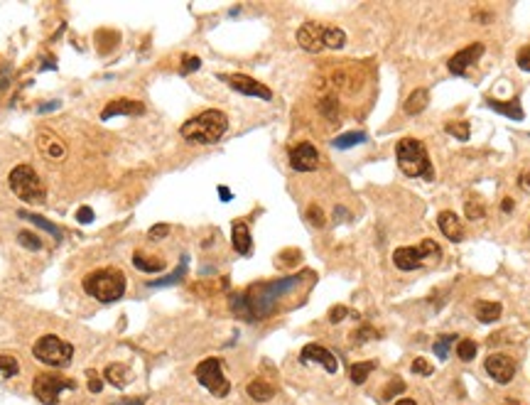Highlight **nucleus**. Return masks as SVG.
<instances>
[{
  "instance_id": "f257e3e1",
  "label": "nucleus",
  "mask_w": 530,
  "mask_h": 405,
  "mask_svg": "<svg viewBox=\"0 0 530 405\" xmlns=\"http://www.w3.org/2000/svg\"><path fill=\"white\" fill-rule=\"evenodd\" d=\"M300 285V275L292 278H282V280H273V282H263V285H256V288L245 290V293H239L231 297V310L236 317L248 319V322H256V319H263L273 315L278 310V302L285 297L287 293Z\"/></svg>"
},
{
  "instance_id": "f03ea898",
  "label": "nucleus",
  "mask_w": 530,
  "mask_h": 405,
  "mask_svg": "<svg viewBox=\"0 0 530 405\" xmlns=\"http://www.w3.org/2000/svg\"><path fill=\"white\" fill-rule=\"evenodd\" d=\"M226 130H228L226 113L211 108V111H204L199 113V116L189 118L180 128V135L186 143H192V145H214V143H219L226 135Z\"/></svg>"
},
{
  "instance_id": "7ed1b4c3",
  "label": "nucleus",
  "mask_w": 530,
  "mask_h": 405,
  "mask_svg": "<svg viewBox=\"0 0 530 405\" xmlns=\"http://www.w3.org/2000/svg\"><path fill=\"white\" fill-rule=\"evenodd\" d=\"M396 160L402 175L408 177H422L427 182L435 180V167L430 162L427 147L415 138H402L396 147Z\"/></svg>"
},
{
  "instance_id": "20e7f679",
  "label": "nucleus",
  "mask_w": 530,
  "mask_h": 405,
  "mask_svg": "<svg viewBox=\"0 0 530 405\" xmlns=\"http://www.w3.org/2000/svg\"><path fill=\"white\" fill-rule=\"evenodd\" d=\"M84 290L93 299L108 305V302H116V299H121L125 295V275L118 268L93 270V273H88L84 278Z\"/></svg>"
},
{
  "instance_id": "39448f33",
  "label": "nucleus",
  "mask_w": 530,
  "mask_h": 405,
  "mask_svg": "<svg viewBox=\"0 0 530 405\" xmlns=\"http://www.w3.org/2000/svg\"><path fill=\"white\" fill-rule=\"evenodd\" d=\"M8 184H10L12 194L18 199L27 201V204H42L47 199V187L40 180V175L35 172V167L29 164H18L12 167L10 177H8Z\"/></svg>"
},
{
  "instance_id": "423d86ee",
  "label": "nucleus",
  "mask_w": 530,
  "mask_h": 405,
  "mask_svg": "<svg viewBox=\"0 0 530 405\" xmlns=\"http://www.w3.org/2000/svg\"><path fill=\"white\" fill-rule=\"evenodd\" d=\"M32 354H35V358H40L42 364L54 366V369H64V366H69L71 356H74V347L54 334H45L35 341Z\"/></svg>"
},
{
  "instance_id": "0eeeda50",
  "label": "nucleus",
  "mask_w": 530,
  "mask_h": 405,
  "mask_svg": "<svg viewBox=\"0 0 530 405\" xmlns=\"http://www.w3.org/2000/svg\"><path fill=\"white\" fill-rule=\"evenodd\" d=\"M194 376H197V381L202 383L211 395H216V398H226L228 391H231V383H228V378L224 376V364L219 358H204V361L194 369Z\"/></svg>"
},
{
  "instance_id": "6e6552de",
  "label": "nucleus",
  "mask_w": 530,
  "mask_h": 405,
  "mask_svg": "<svg viewBox=\"0 0 530 405\" xmlns=\"http://www.w3.org/2000/svg\"><path fill=\"white\" fill-rule=\"evenodd\" d=\"M62 391H76L74 378H64V376H59V373H40V376L32 381V393H35V398L45 405H57Z\"/></svg>"
},
{
  "instance_id": "1a4fd4ad",
  "label": "nucleus",
  "mask_w": 530,
  "mask_h": 405,
  "mask_svg": "<svg viewBox=\"0 0 530 405\" xmlns=\"http://www.w3.org/2000/svg\"><path fill=\"white\" fill-rule=\"evenodd\" d=\"M439 253H442V248H439L435 241H422L418 248L415 246L398 248V251L393 253V263H396V268H400V270H415V268H420V265H425L427 260H432V258L437 260Z\"/></svg>"
},
{
  "instance_id": "9d476101",
  "label": "nucleus",
  "mask_w": 530,
  "mask_h": 405,
  "mask_svg": "<svg viewBox=\"0 0 530 405\" xmlns=\"http://www.w3.org/2000/svg\"><path fill=\"white\" fill-rule=\"evenodd\" d=\"M221 82H226L233 91H239V94H243V96H253V99H261V101L273 99V91H270L265 84L245 77V74H221Z\"/></svg>"
},
{
  "instance_id": "9b49d317",
  "label": "nucleus",
  "mask_w": 530,
  "mask_h": 405,
  "mask_svg": "<svg viewBox=\"0 0 530 405\" xmlns=\"http://www.w3.org/2000/svg\"><path fill=\"white\" fill-rule=\"evenodd\" d=\"M324 35H326V25L304 23L302 27L298 29V42H300V47H302V49L317 54V52H322V49H326Z\"/></svg>"
},
{
  "instance_id": "f8f14e48",
  "label": "nucleus",
  "mask_w": 530,
  "mask_h": 405,
  "mask_svg": "<svg viewBox=\"0 0 530 405\" xmlns=\"http://www.w3.org/2000/svg\"><path fill=\"white\" fill-rule=\"evenodd\" d=\"M320 164V153L312 143H300L290 150V167L298 172H312Z\"/></svg>"
},
{
  "instance_id": "ddd939ff",
  "label": "nucleus",
  "mask_w": 530,
  "mask_h": 405,
  "mask_svg": "<svg viewBox=\"0 0 530 405\" xmlns=\"http://www.w3.org/2000/svg\"><path fill=\"white\" fill-rule=\"evenodd\" d=\"M486 373L494 378L496 383H511L516 376V361L506 354H491L486 358Z\"/></svg>"
},
{
  "instance_id": "4468645a",
  "label": "nucleus",
  "mask_w": 530,
  "mask_h": 405,
  "mask_svg": "<svg viewBox=\"0 0 530 405\" xmlns=\"http://www.w3.org/2000/svg\"><path fill=\"white\" fill-rule=\"evenodd\" d=\"M484 54V45H469V47H464V49H459V52L455 54V57L449 59L447 62V69L455 74V77H464L466 74V69L472 64H477L479 62V57Z\"/></svg>"
},
{
  "instance_id": "2eb2a0df",
  "label": "nucleus",
  "mask_w": 530,
  "mask_h": 405,
  "mask_svg": "<svg viewBox=\"0 0 530 405\" xmlns=\"http://www.w3.org/2000/svg\"><path fill=\"white\" fill-rule=\"evenodd\" d=\"M300 361H302V364H322L329 373H337V369H339L337 356H334L329 349L320 347V344H307V347L302 349V354H300Z\"/></svg>"
},
{
  "instance_id": "dca6fc26",
  "label": "nucleus",
  "mask_w": 530,
  "mask_h": 405,
  "mask_svg": "<svg viewBox=\"0 0 530 405\" xmlns=\"http://www.w3.org/2000/svg\"><path fill=\"white\" fill-rule=\"evenodd\" d=\"M37 147H40V153L45 155L47 160H52V162H62V160L67 158L64 143L59 140L57 135L47 133V130H42V133L37 135Z\"/></svg>"
},
{
  "instance_id": "f3484780",
  "label": "nucleus",
  "mask_w": 530,
  "mask_h": 405,
  "mask_svg": "<svg viewBox=\"0 0 530 405\" xmlns=\"http://www.w3.org/2000/svg\"><path fill=\"white\" fill-rule=\"evenodd\" d=\"M145 113V106L140 103V101H130V99H118V101H111L108 106L104 108L101 118L108 121L113 116H143Z\"/></svg>"
},
{
  "instance_id": "a211bd4d",
  "label": "nucleus",
  "mask_w": 530,
  "mask_h": 405,
  "mask_svg": "<svg viewBox=\"0 0 530 405\" xmlns=\"http://www.w3.org/2000/svg\"><path fill=\"white\" fill-rule=\"evenodd\" d=\"M231 243L236 248V253L241 256H251L253 251V238H251V229L245 221H233L231 223Z\"/></svg>"
},
{
  "instance_id": "6ab92c4d",
  "label": "nucleus",
  "mask_w": 530,
  "mask_h": 405,
  "mask_svg": "<svg viewBox=\"0 0 530 405\" xmlns=\"http://www.w3.org/2000/svg\"><path fill=\"white\" fill-rule=\"evenodd\" d=\"M437 223H439V231L447 236L449 241H455V243L464 241V229H461V221L457 219L455 212H442L437 219Z\"/></svg>"
},
{
  "instance_id": "aec40b11",
  "label": "nucleus",
  "mask_w": 530,
  "mask_h": 405,
  "mask_svg": "<svg viewBox=\"0 0 530 405\" xmlns=\"http://www.w3.org/2000/svg\"><path fill=\"white\" fill-rule=\"evenodd\" d=\"M427 103H430V94H427L425 88H418V91H413V94L408 96V101H405V113L418 116V113L425 111Z\"/></svg>"
},
{
  "instance_id": "412c9836",
  "label": "nucleus",
  "mask_w": 530,
  "mask_h": 405,
  "mask_svg": "<svg viewBox=\"0 0 530 405\" xmlns=\"http://www.w3.org/2000/svg\"><path fill=\"white\" fill-rule=\"evenodd\" d=\"M477 319L479 322H484V324H491V322H496V319L501 317V312H503V307L498 305V302H477Z\"/></svg>"
},
{
  "instance_id": "4be33fe9",
  "label": "nucleus",
  "mask_w": 530,
  "mask_h": 405,
  "mask_svg": "<svg viewBox=\"0 0 530 405\" xmlns=\"http://www.w3.org/2000/svg\"><path fill=\"white\" fill-rule=\"evenodd\" d=\"M486 106L494 108V111H498V113H503L506 118H513V121H520V118H523V108H520L518 101H508V103H503V101L489 99L486 101Z\"/></svg>"
},
{
  "instance_id": "5701e85b",
  "label": "nucleus",
  "mask_w": 530,
  "mask_h": 405,
  "mask_svg": "<svg viewBox=\"0 0 530 405\" xmlns=\"http://www.w3.org/2000/svg\"><path fill=\"white\" fill-rule=\"evenodd\" d=\"M128 378H130V373L123 364H111V366H106V371H104V381L113 383L116 388H125Z\"/></svg>"
},
{
  "instance_id": "b1692460",
  "label": "nucleus",
  "mask_w": 530,
  "mask_h": 405,
  "mask_svg": "<svg viewBox=\"0 0 530 405\" xmlns=\"http://www.w3.org/2000/svg\"><path fill=\"white\" fill-rule=\"evenodd\" d=\"M18 217L25 219V221H29V223H35V226H40V229H45L47 234H52L54 241H59V238H62V229H59V226H54L52 221H47V219L37 217V214H29V212H18Z\"/></svg>"
},
{
  "instance_id": "393cba45",
  "label": "nucleus",
  "mask_w": 530,
  "mask_h": 405,
  "mask_svg": "<svg viewBox=\"0 0 530 405\" xmlns=\"http://www.w3.org/2000/svg\"><path fill=\"white\" fill-rule=\"evenodd\" d=\"M133 265L143 273H160L165 270V260L162 258H147L145 253H133Z\"/></svg>"
},
{
  "instance_id": "a878e982",
  "label": "nucleus",
  "mask_w": 530,
  "mask_h": 405,
  "mask_svg": "<svg viewBox=\"0 0 530 405\" xmlns=\"http://www.w3.org/2000/svg\"><path fill=\"white\" fill-rule=\"evenodd\" d=\"M248 395L253 400H258V403H265V400H270L275 395V388L265 381H253L248 383Z\"/></svg>"
},
{
  "instance_id": "bb28decb",
  "label": "nucleus",
  "mask_w": 530,
  "mask_h": 405,
  "mask_svg": "<svg viewBox=\"0 0 530 405\" xmlns=\"http://www.w3.org/2000/svg\"><path fill=\"white\" fill-rule=\"evenodd\" d=\"M184 273H186V258H182L180 268H177L172 275L160 278V280H150V282H147V288H167V285H177V282L184 278Z\"/></svg>"
},
{
  "instance_id": "cd10ccee",
  "label": "nucleus",
  "mask_w": 530,
  "mask_h": 405,
  "mask_svg": "<svg viewBox=\"0 0 530 405\" xmlns=\"http://www.w3.org/2000/svg\"><path fill=\"white\" fill-rule=\"evenodd\" d=\"M361 143H366V135L363 133H344V135H337L332 145L337 147V150H349V147L361 145Z\"/></svg>"
},
{
  "instance_id": "c85d7f7f",
  "label": "nucleus",
  "mask_w": 530,
  "mask_h": 405,
  "mask_svg": "<svg viewBox=\"0 0 530 405\" xmlns=\"http://www.w3.org/2000/svg\"><path fill=\"white\" fill-rule=\"evenodd\" d=\"M373 369H376V364H373V361H361V364H354V366H351V371H349L351 381H354L356 386H361V383H366L368 373H371Z\"/></svg>"
},
{
  "instance_id": "c756f323",
  "label": "nucleus",
  "mask_w": 530,
  "mask_h": 405,
  "mask_svg": "<svg viewBox=\"0 0 530 405\" xmlns=\"http://www.w3.org/2000/svg\"><path fill=\"white\" fill-rule=\"evenodd\" d=\"M324 45H326V49H341V47H344V45H346V35H344V29H339V27H326Z\"/></svg>"
},
{
  "instance_id": "7c9ffc66",
  "label": "nucleus",
  "mask_w": 530,
  "mask_h": 405,
  "mask_svg": "<svg viewBox=\"0 0 530 405\" xmlns=\"http://www.w3.org/2000/svg\"><path fill=\"white\" fill-rule=\"evenodd\" d=\"M0 373L5 378H12L20 373V364L15 356H0Z\"/></svg>"
},
{
  "instance_id": "2f4dec72",
  "label": "nucleus",
  "mask_w": 530,
  "mask_h": 405,
  "mask_svg": "<svg viewBox=\"0 0 530 405\" xmlns=\"http://www.w3.org/2000/svg\"><path fill=\"white\" fill-rule=\"evenodd\" d=\"M457 356H459L461 361H472V358L477 356V341L461 339L459 344H457Z\"/></svg>"
},
{
  "instance_id": "473e14b6",
  "label": "nucleus",
  "mask_w": 530,
  "mask_h": 405,
  "mask_svg": "<svg viewBox=\"0 0 530 405\" xmlns=\"http://www.w3.org/2000/svg\"><path fill=\"white\" fill-rule=\"evenodd\" d=\"M464 212H466V217L469 219H481L486 214V206H484V201L479 199V197H474V199H466Z\"/></svg>"
},
{
  "instance_id": "72a5a7b5",
  "label": "nucleus",
  "mask_w": 530,
  "mask_h": 405,
  "mask_svg": "<svg viewBox=\"0 0 530 405\" xmlns=\"http://www.w3.org/2000/svg\"><path fill=\"white\" fill-rule=\"evenodd\" d=\"M444 130H447L449 135H455L457 140H469V123H464V121L447 123V125H444Z\"/></svg>"
},
{
  "instance_id": "f704fd0d",
  "label": "nucleus",
  "mask_w": 530,
  "mask_h": 405,
  "mask_svg": "<svg viewBox=\"0 0 530 405\" xmlns=\"http://www.w3.org/2000/svg\"><path fill=\"white\" fill-rule=\"evenodd\" d=\"M18 243L23 248H29V251H40V248H42V241L37 238L35 234H29V231H20V234H18Z\"/></svg>"
},
{
  "instance_id": "c9c22d12",
  "label": "nucleus",
  "mask_w": 530,
  "mask_h": 405,
  "mask_svg": "<svg viewBox=\"0 0 530 405\" xmlns=\"http://www.w3.org/2000/svg\"><path fill=\"white\" fill-rule=\"evenodd\" d=\"M320 111L324 113L326 118L337 121V99H334V96H324V99L320 101Z\"/></svg>"
},
{
  "instance_id": "e433bc0d",
  "label": "nucleus",
  "mask_w": 530,
  "mask_h": 405,
  "mask_svg": "<svg viewBox=\"0 0 530 405\" xmlns=\"http://www.w3.org/2000/svg\"><path fill=\"white\" fill-rule=\"evenodd\" d=\"M307 219H309V223H312V226H317V229H322V226L326 223L324 212H322V209H320L317 204H312V206L307 209Z\"/></svg>"
},
{
  "instance_id": "4c0bfd02",
  "label": "nucleus",
  "mask_w": 530,
  "mask_h": 405,
  "mask_svg": "<svg viewBox=\"0 0 530 405\" xmlns=\"http://www.w3.org/2000/svg\"><path fill=\"white\" fill-rule=\"evenodd\" d=\"M199 66H202V62H199V57H194V54H182V74H192V71H197Z\"/></svg>"
},
{
  "instance_id": "58836bf2",
  "label": "nucleus",
  "mask_w": 530,
  "mask_h": 405,
  "mask_svg": "<svg viewBox=\"0 0 530 405\" xmlns=\"http://www.w3.org/2000/svg\"><path fill=\"white\" fill-rule=\"evenodd\" d=\"M455 341V336L447 334V336H439L437 341H435V352H437L439 358H447V352H449V344Z\"/></svg>"
},
{
  "instance_id": "ea45409f",
  "label": "nucleus",
  "mask_w": 530,
  "mask_h": 405,
  "mask_svg": "<svg viewBox=\"0 0 530 405\" xmlns=\"http://www.w3.org/2000/svg\"><path fill=\"white\" fill-rule=\"evenodd\" d=\"M86 373H88V391H91V393H101V391H104V378H101L93 369H88Z\"/></svg>"
},
{
  "instance_id": "a19ab883",
  "label": "nucleus",
  "mask_w": 530,
  "mask_h": 405,
  "mask_svg": "<svg viewBox=\"0 0 530 405\" xmlns=\"http://www.w3.org/2000/svg\"><path fill=\"white\" fill-rule=\"evenodd\" d=\"M169 234V226L167 223H155L150 231H147V236H150V241H162L165 236Z\"/></svg>"
},
{
  "instance_id": "79ce46f5",
  "label": "nucleus",
  "mask_w": 530,
  "mask_h": 405,
  "mask_svg": "<svg viewBox=\"0 0 530 405\" xmlns=\"http://www.w3.org/2000/svg\"><path fill=\"white\" fill-rule=\"evenodd\" d=\"M413 371H415V373H420V376H430V373H432V366H430V361H427V358L418 356V358L413 361Z\"/></svg>"
},
{
  "instance_id": "37998d69",
  "label": "nucleus",
  "mask_w": 530,
  "mask_h": 405,
  "mask_svg": "<svg viewBox=\"0 0 530 405\" xmlns=\"http://www.w3.org/2000/svg\"><path fill=\"white\" fill-rule=\"evenodd\" d=\"M516 62H518V66L523 71H530V47H523L518 52V57H516Z\"/></svg>"
},
{
  "instance_id": "c03bdc74",
  "label": "nucleus",
  "mask_w": 530,
  "mask_h": 405,
  "mask_svg": "<svg viewBox=\"0 0 530 405\" xmlns=\"http://www.w3.org/2000/svg\"><path fill=\"white\" fill-rule=\"evenodd\" d=\"M346 315H349V310H346V307H341V305H337V307L332 310V315H329V319H332V322L337 324V322H341V319H344Z\"/></svg>"
},
{
  "instance_id": "a18cd8bd",
  "label": "nucleus",
  "mask_w": 530,
  "mask_h": 405,
  "mask_svg": "<svg viewBox=\"0 0 530 405\" xmlns=\"http://www.w3.org/2000/svg\"><path fill=\"white\" fill-rule=\"evenodd\" d=\"M76 219H79V223H91L93 221V212L88 209V206H82V209L76 212Z\"/></svg>"
},
{
  "instance_id": "49530a36",
  "label": "nucleus",
  "mask_w": 530,
  "mask_h": 405,
  "mask_svg": "<svg viewBox=\"0 0 530 405\" xmlns=\"http://www.w3.org/2000/svg\"><path fill=\"white\" fill-rule=\"evenodd\" d=\"M402 388H405V383H402L400 378H396V383H391V386H388V391L383 393V398H391L393 393H400Z\"/></svg>"
},
{
  "instance_id": "de8ad7c7",
  "label": "nucleus",
  "mask_w": 530,
  "mask_h": 405,
  "mask_svg": "<svg viewBox=\"0 0 530 405\" xmlns=\"http://www.w3.org/2000/svg\"><path fill=\"white\" fill-rule=\"evenodd\" d=\"M111 405H145V400H143V398H121V400H116V403H111Z\"/></svg>"
},
{
  "instance_id": "09e8293b",
  "label": "nucleus",
  "mask_w": 530,
  "mask_h": 405,
  "mask_svg": "<svg viewBox=\"0 0 530 405\" xmlns=\"http://www.w3.org/2000/svg\"><path fill=\"white\" fill-rule=\"evenodd\" d=\"M219 197H221V201H231L233 194H231V189L224 187V184H221V187H219Z\"/></svg>"
},
{
  "instance_id": "8fccbe9b",
  "label": "nucleus",
  "mask_w": 530,
  "mask_h": 405,
  "mask_svg": "<svg viewBox=\"0 0 530 405\" xmlns=\"http://www.w3.org/2000/svg\"><path fill=\"white\" fill-rule=\"evenodd\" d=\"M368 336H373V329H371V327H363V329H361V334L356 336V341H363V339H368Z\"/></svg>"
},
{
  "instance_id": "3c124183",
  "label": "nucleus",
  "mask_w": 530,
  "mask_h": 405,
  "mask_svg": "<svg viewBox=\"0 0 530 405\" xmlns=\"http://www.w3.org/2000/svg\"><path fill=\"white\" fill-rule=\"evenodd\" d=\"M520 187L530 189V172H523V175H520Z\"/></svg>"
},
{
  "instance_id": "603ef678",
  "label": "nucleus",
  "mask_w": 530,
  "mask_h": 405,
  "mask_svg": "<svg viewBox=\"0 0 530 405\" xmlns=\"http://www.w3.org/2000/svg\"><path fill=\"white\" fill-rule=\"evenodd\" d=\"M52 108H59V103L54 101V103H45V106L40 108V111H52Z\"/></svg>"
},
{
  "instance_id": "864d4df0",
  "label": "nucleus",
  "mask_w": 530,
  "mask_h": 405,
  "mask_svg": "<svg viewBox=\"0 0 530 405\" xmlns=\"http://www.w3.org/2000/svg\"><path fill=\"white\" fill-rule=\"evenodd\" d=\"M503 212H511V209H513V201L511 199H503Z\"/></svg>"
},
{
  "instance_id": "5fc2aeb1",
  "label": "nucleus",
  "mask_w": 530,
  "mask_h": 405,
  "mask_svg": "<svg viewBox=\"0 0 530 405\" xmlns=\"http://www.w3.org/2000/svg\"><path fill=\"white\" fill-rule=\"evenodd\" d=\"M396 405H418V403H415V400H410V398H402V400H398Z\"/></svg>"
},
{
  "instance_id": "6e6d98bb",
  "label": "nucleus",
  "mask_w": 530,
  "mask_h": 405,
  "mask_svg": "<svg viewBox=\"0 0 530 405\" xmlns=\"http://www.w3.org/2000/svg\"><path fill=\"white\" fill-rule=\"evenodd\" d=\"M503 405H520V403H513V400H506V403H503Z\"/></svg>"
}]
</instances>
